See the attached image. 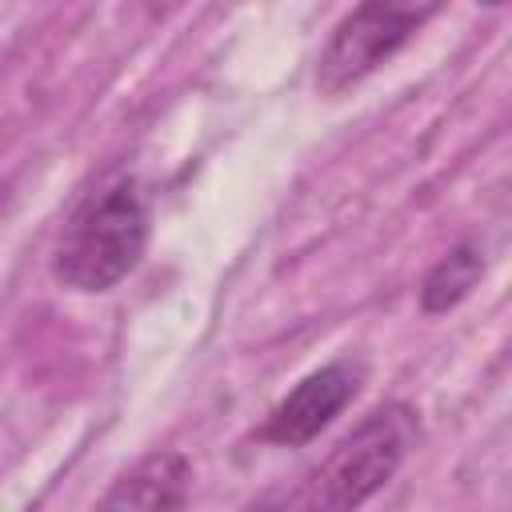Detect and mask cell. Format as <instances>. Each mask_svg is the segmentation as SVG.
<instances>
[{
  "label": "cell",
  "instance_id": "cell-5",
  "mask_svg": "<svg viewBox=\"0 0 512 512\" xmlns=\"http://www.w3.org/2000/svg\"><path fill=\"white\" fill-rule=\"evenodd\" d=\"M192 464L180 452H152L136 460L100 500L104 508H184Z\"/></svg>",
  "mask_w": 512,
  "mask_h": 512
},
{
  "label": "cell",
  "instance_id": "cell-3",
  "mask_svg": "<svg viewBox=\"0 0 512 512\" xmlns=\"http://www.w3.org/2000/svg\"><path fill=\"white\" fill-rule=\"evenodd\" d=\"M444 0H360L332 32L316 60V92L336 100L384 68Z\"/></svg>",
  "mask_w": 512,
  "mask_h": 512
},
{
  "label": "cell",
  "instance_id": "cell-6",
  "mask_svg": "<svg viewBox=\"0 0 512 512\" xmlns=\"http://www.w3.org/2000/svg\"><path fill=\"white\" fill-rule=\"evenodd\" d=\"M480 276H484V248H480L476 240L456 244L452 252H444V256L428 268V276H424V284H420V308H424L428 316H440V312L456 308V304L480 284Z\"/></svg>",
  "mask_w": 512,
  "mask_h": 512
},
{
  "label": "cell",
  "instance_id": "cell-7",
  "mask_svg": "<svg viewBox=\"0 0 512 512\" xmlns=\"http://www.w3.org/2000/svg\"><path fill=\"white\" fill-rule=\"evenodd\" d=\"M484 4H504V0H484Z\"/></svg>",
  "mask_w": 512,
  "mask_h": 512
},
{
  "label": "cell",
  "instance_id": "cell-1",
  "mask_svg": "<svg viewBox=\"0 0 512 512\" xmlns=\"http://www.w3.org/2000/svg\"><path fill=\"white\" fill-rule=\"evenodd\" d=\"M148 200L136 180H116L88 196L76 216L64 224L56 256H52V276L68 292H108L116 288L144 256L148 248Z\"/></svg>",
  "mask_w": 512,
  "mask_h": 512
},
{
  "label": "cell",
  "instance_id": "cell-2",
  "mask_svg": "<svg viewBox=\"0 0 512 512\" xmlns=\"http://www.w3.org/2000/svg\"><path fill=\"white\" fill-rule=\"evenodd\" d=\"M416 436V412L404 404H384L364 416L312 472L300 504L308 508H356L376 496L408 456Z\"/></svg>",
  "mask_w": 512,
  "mask_h": 512
},
{
  "label": "cell",
  "instance_id": "cell-4",
  "mask_svg": "<svg viewBox=\"0 0 512 512\" xmlns=\"http://www.w3.org/2000/svg\"><path fill=\"white\" fill-rule=\"evenodd\" d=\"M364 368L352 360H332L316 372H308L264 420L260 440L280 444V448H300L312 436H320L360 392Z\"/></svg>",
  "mask_w": 512,
  "mask_h": 512
}]
</instances>
